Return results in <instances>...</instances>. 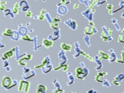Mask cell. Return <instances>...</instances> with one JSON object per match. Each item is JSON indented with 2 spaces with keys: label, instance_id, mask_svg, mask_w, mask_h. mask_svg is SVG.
Returning a JSON list of instances; mask_svg holds the SVG:
<instances>
[{
  "label": "cell",
  "instance_id": "cell-1",
  "mask_svg": "<svg viewBox=\"0 0 124 93\" xmlns=\"http://www.w3.org/2000/svg\"><path fill=\"white\" fill-rule=\"evenodd\" d=\"M95 11V10H92L91 8H89L86 11H84V12L82 13V14L86 19H87L89 21H91L93 20V15Z\"/></svg>",
  "mask_w": 124,
  "mask_h": 93
},
{
  "label": "cell",
  "instance_id": "cell-2",
  "mask_svg": "<svg viewBox=\"0 0 124 93\" xmlns=\"http://www.w3.org/2000/svg\"><path fill=\"white\" fill-rule=\"evenodd\" d=\"M64 24L67 25H68L72 29V30H76L78 27L76 21L73 20L71 19L68 20L67 21H65Z\"/></svg>",
  "mask_w": 124,
  "mask_h": 93
},
{
  "label": "cell",
  "instance_id": "cell-3",
  "mask_svg": "<svg viewBox=\"0 0 124 93\" xmlns=\"http://www.w3.org/2000/svg\"><path fill=\"white\" fill-rule=\"evenodd\" d=\"M15 50V47H14L11 49V50L6 52L5 54H3V56L6 60H7L9 57H11L14 56V52Z\"/></svg>",
  "mask_w": 124,
  "mask_h": 93
},
{
  "label": "cell",
  "instance_id": "cell-4",
  "mask_svg": "<svg viewBox=\"0 0 124 93\" xmlns=\"http://www.w3.org/2000/svg\"><path fill=\"white\" fill-rule=\"evenodd\" d=\"M10 37L11 39L14 41H18L20 38L19 34L16 31H13L12 34L11 35Z\"/></svg>",
  "mask_w": 124,
  "mask_h": 93
},
{
  "label": "cell",
  "instance_id": "cell-5",
  "mask_svg": "<svg viewBox=\"0 0 124 93\" xmlns=\"http://www.w3.org/2000/svg\"><path fill=\"white\" fill-rule=\"evenodd\" d=\"M19 4H20V5H19L20 7H22L23 6L24 7V8L23 9H21V11H23V12H24V11L27 10L28 9L30 8V6H29L27 4L26 0H23V1L21 2V3H20Z\"/></svg>",
  "mask_w": 124,
  "mask_h": 93
},
{
  "label": "cell",
  "instance_id": "cell-6",
  "mask_svg": "<svg viewBox=\"0 0 124 93\" xmlns=\"http://www.w3.org/2000/svg\"><path fill=\"white\" fill-rule=\"evenodd\" d=\"M67 8L64 6H59L57 10V13L60 15H64L67 11Z\"/></svg>",
  "mask_w": 124,
  "mask_h": 93
},
{
  "label": "cell",
  "instance_id": "cell-7",
  "mask_svg": "<svg viewBox=\"0 0 124 93\" xmlns=\"http://www.w3.org/2000/svg\"><path fill=\"white\" fill-rule=\"evenodd\" d=\"M18 33L20 35L23 36L27 34V33L29 32V31L27 30V29L26 27H21L19 28V30H18Z\"/></svg>",
  "mask_w": 124,
  "mask_h": 93
},
{
  "label": "cell",
  "instance_id": "cell-8",
  "mask_svg": "<svg viewBox=\"0 0 124 93\" xmlns=\"http://www.w3.org/2000/svg\"><path fill=\"white\" fill-rule=\"evenodd\" d=\"M43 43L44 45L46 48H49L51 46H52L53 44V42L50 40H46V39H44L43 40Z\"/></svg>",
  "mask_w": 124,
  "mask_h": 93
},
{
  "label": "cell",
  "instance_id": "cell-9",
  "mask_svg": "<svg viewBox=\"0 0 124 93\" xmlns=\"http://www.w3.org/2000/svg\"><path fill=\"white\" fill-rule=\"evenodd\" d=\"M61 47L64 51H70L71 49V46L70 45L62 43L61 44Z\"/></svg>",
  "mask_w": 124,
  "mask_h": 93
},
{
  "label": "cell",
  "instance_id": "cell-10",
  "mask_svg": "<svg viewBox=\"0 0 124 93\" xmlns=\"http://www.w3.org/2000/svg\"><path fill=\"white\" fill-rule=\"evenodd\" d=\"M12 32H13V30H10V29H8V28H6V30H5V32H3L2 34H3V35L7 36L10 37L11 35V34H12Z\"/></svg>",
  "mask_w": 124,
  "mask_h": 93
},
{
  "label": "cell",
  "instance_id": "cell-11",
  "mask_svg": "<svg viewBox=\"0 0 124 93\" xmlns=\"http://www.w3.org/2000/svg\"><path fill=\"white\" fill-rule=\"evenodd\" d=\"M20 39L23 40H26V41H33V39L31 38L30 36L29 35H25L22 36L20 38Z\"/></svg>",
  "mask_w": 124,
  "mask_h": 93
},
{
  "label": "cell",
  "instance_id": "cell-12",
  "mask_svg": "<svg viewBox=\"0 0 124 93\" xmlns=\"http://www.w3.org/2000/svg\"><path fill=\"white\" fill-rule=\"evenodd\" d=\"M99 53L102 55V56H101L100 57H99V59H109V56L108 54H105L102 51H100Z\"/></svg>",
  "mask_w": 124,
  "mask_h": 93
},
{
  "label": "cell",
  "instance_id": "cell-13",
  "mask_svg": "<svg viewBox=\"0 0 124 93\" xmlns=\"http://www.w3.org/2000/svg\"><path fill=\"white\" fill-rule=\"evenodd\" d=\"M32 39L33 41L35 42V43L34 44V51H36L38 49V47L37 46V36H35Z\"/></svg>",
  "mask_w": 124,
  "mask_h": 93
},
{
  "label": "cell",
  "instance_id": "cell-14",
  "mask_svg": "<svg viewBox=\"0 0 124 93\" xmlns=\"http://www.w3.org/2000/svg\"><path fill=\"white\" fill-rule=\"evenodd\" d=\"M112 8H113V5L111 4H108L107 5V9L108 10V13L112 15Z\"/></svg>",
  "mask_w": 124,
  "mask_h": 93
},
{
  "label": "cell",
  "instance_id": "cell-15",
  "mask_svg": "<svg viewBox=\"0 0 124 93\" xmlns=\"http://www.w3.org/2000/svg\"><path fill=\"white\" fill-rule=\"evenodd\" d=\"M76 51L77 52V54L74 56V57L75 58L78 57V56H79L81 53V50L78 47H77V48H76Z\"/></svg>",
  "mask_w": 124,
  "mask_h": 93
},
{
  "label": "cell",
  "instance_id": "cell-16",
  "mask_svg": "<svg viewBox=\"0 0 124 93\" xmlns=\"http://www.w3.org/2000/svg\"><path fill=\"white\" fill-rule=\"evenodd\" d=\"M45 17L47 19L48 21L49 22V23H52V19H51V16L50 15H49V14L48 13H47L45 14Z\"/></svg>",
  "mask_w": 124,
  "mask_h": 93
},
{
  "label": "cell",
  "instance_id": "cell-17",
  "mask_svg": "<svg viewBox=\"0 0 124 93\" xmlns=\"http://www.w3.org/2000/svg\"><path fill=\"white\" fill-rule=\"evenodd\" d=\"M84 40H85V42H86V44H87V45L88 46H90V42H89L90 38L88 36H85V37H84Z\"/></svg>",
  "mask_w": 124,
  "mask_h": 93
},
{
  "label": "cell",
  "instance_id": "cell-18",
  "mask_svg": "<svg viewBox=\"0 0 124 93\" xmlns=\"http://www.w3.org/2000/svg\"><path fill=\"white\" fill-rule=\"evenodd\" d=\"M9 63L8 61L5 60L4 61V63H3V67L4 68L7 67V66H9Z\"/></svg>",
  "mask_w": 124,
  "mask_h": 93
},
{
  "label": "cell",
  "instance_id": "cell-19",
  "mask_svg": "<svg viewBox=\"0 0 124 93\" xmlns=\"http://www.w3.org/2000/svg\"><path fill=\"white\" fill-rule=\"evenodd\" d=\"M80 2L82 3H84L85 4V5L87 6H89V4H88V0H79Z\"/></svg>",
  "mask_w": 124,
  "mask_h": 93
},
{
  "label": "cell",
  "instance_id": "cell-20",
  "mask_svg": "<svg viewBox=\"0 0 124 93\" xmlns=\"http://www.w3.org/2000/svg\"><path fill=\"white\" fill-rule=\"evenodd\" d=\"M119 5H120V7H121V9L124 8V1H122V2L120 3Z\"/></svg>",
  "mask_w": 124,
  "mask_h": 93
},
{
  "label": "cell",
  "instance_id": "cell-21",
  "mask_svg": "<svg viewBox=\"0 0 124 93\" xmlns=\"http://www.w3.org/2000/svg\"><path fill=\"white\" fill-rule=\"evenodd\" d=\"M31 11H28V12H27L26 13V16L27 17H31Z\"/></svg>",
  "mask_w": 124,
  "mask_h": 93
},
{
  "label": "cell",
  "instance_id": "cell-22",
  "mask_svg": "<svg viewBox=\"0 0 124 93\" xmlns=\"http://www.w3.org/2000/svg\"><path fill=\"white\" fill-rule=\"evenodd\" d=\"M106 2V0H105L104 1H102V2H98L97 3V6H100V5H101V4H103V3H105Z\"/></svg>",
  "mask_w": 124,
  "mask_h": 93
},
{
  "label": "cell",
  "instance_id": "cell-23",
  "mask_svg": "<svg viewBox=\"0 0 124 93\" xmlns=\"http://www.w3.org/2000/svg\"><path fill=\"white\" fill-rule=\"evenodd\" d=\"M1 40H2V38H1V37H0V41H1ZM5 46V44H2L1 43V42H0V48H3Z\"/></svg>",
  "mask_w": 124,
  "mask_h": 93
},
{
  "label": "cell",
  "instance_id": "cell-24",
  "mask_svg": "<svg viewBox=\"0 0 124 93\" xmlns=\"http://www.w3.org/2000/svg\"><path fill=\"white\" fill-rule=\"evenodd\" d=\"M115 26H116V30H117V31H119V30H120V27L119 26V25H118L117 24H116V23Z\"/></svg>",
  "mask_w": 124,
  "mask_h": 93
},
{
  "label": "cell",
  "instance_id": "cell-25",
  "mask_svg": "<svg viewBox=\"0 0 124 93\" xmlns=\"http://www.w3.org/2000/svg\"><path fill=\"white\" fill-rule=\"evenodd\" d=\"M67 69H68V65H64V66H63V71H66V70H67Z\"/></svg>",
  "mask_w": 124,
  "mask_h": 93
},
{
  "label": "cell",
  "instance_id": "cell-26",
  "mask_svg": "<svg viewBox=\"0 0 124 93\" xmlns=\"http://www.w3.org/2000/svg\"><path fill=\"white\" fill-rule=\"evenodd\" d=\"M13 12L15 14H18V10L17 8H14V11H13Z\"/></svg>",
  "mask_w": 124,
  "mask_h": 93
},
{
  "label": "cell",
  "instance_id": "cell-27",
  "mask_svg": "<svg viewBox=\"0 0 124 93\" xmlns=\"http://www.w3.org/2000/svg\"><path fill=\"white\" fill-rule=\"evenodd\" d=\"M111 21H112V24H115V23H116V22H117V20H116V19H112Z\"/></svg>",
  "mask_w": 124,
  "mask_h": 93
},
{
  "label": "cell",
  "instance_id": "cell-28",
  "mask_svg": "<svg viewBox=\"0 0 124 93\" xmlns=\"http://www.w3.org/2000/svg\"><path fill=\"white\" fill-rule=\"evenodd\" d=\"M5 68H6V70L7 71H9L11 70V68L9 66H7V67H6Z\"/></svg>",
  "mask_w": 124,
  "mask_h": 93
},
{
  "label": "cell",
  "instance_id": "cell-29",
  "mask_svg": "<svg viewBox=\"0 0 124 93\" xmlns=\"http://www.w3.org/2000/svg\"><path fill=\"white\" fill-rule=\"evenodd\" d=\"M61 4H66V0H61Z\"/></svg>",
  "mask_w": 124,
  "mask_h": 93
},
{
  "label": "cell",
  "instance_id": "cell-30",
  "mask_svg": "<svg viewBox=\"0 0 124 93\" xmlns=\"http://www.w3.org/2000/svg\"><path fill=\"white\" fill-rule=\"evenodd\" d=\"M78 6H79V5H78V4H75L74 5V8L76 9V8H78Z\"/></svg>",
  "mask_w": 124,
  "mask_h": 93
},
{
  "label": "cell",
  "instance_id": "cell-31",
  "mask_svg": "<svg viewBox=\"0 0 124 93\" xmlns=\"http://www.w3.org/2000/svg\"><path fill=\"white\" fill-rule=\"evenodd\" d=\"M75 45L77 47H78L80 46V44L78 43V42H77V43H76L75 44Z\"/></svg>",
  "mask_w": 124,
  "mask_h": 93
},
{
  "label": "cell",
  "instance_id": "cell-32",
  "mask_svg": "<svg viewBox=\"0 0 124 93\" xmlns=\"http://www.w3.org/2000/svg\"><path fill=\"white\" fill-rule=\"evenodd\" d=\"M89 25H91V26H94V23H93V22H90L89 23Z\"/></svg>",
  "mask_w": 124,
  "mask_h": 93
},
{
  "label": "cell",
  "instance_id": "cell-33",
  "mask_svg": "<svg viewBox=\"0 0 124 93\" xmlns=\"http://www.w3.org/2000/svg\"><path fill=\"white\" fill-rule=\"evenodd\" d=\"M123 31H122V33H124V28H123Z\"/></svg>",
  "mask_w": 124,
  "mask_h": 93
}]
</instances>
